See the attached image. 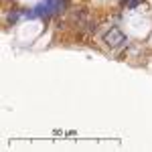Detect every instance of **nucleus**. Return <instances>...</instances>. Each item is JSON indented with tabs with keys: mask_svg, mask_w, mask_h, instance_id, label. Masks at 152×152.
<instances>
[{
	"mask_svg": "<svg viewBox=\"0 0 152 152\" xmlns=\"http://www.w3.org/2000/svg\"><path fill=\"white\" fill-rule=\"evenodd\" d=\"M104 41H105L107 47H124V45L128 43L126 35H124L120 28H110V31L104 35Z\"/></svg>",
	"mask_w": 152,
	"mask_h": 152,
	"instance_id": "1",
	"label": "nucleus"
},
{
	"mask_svg": "<svg viewBox=\"0 0 152 152\" xmlns=\"http://www.w3.org/2000/svg\"><path fill=\"white\" fill-rule=\"evenodd\" d=\"M136 6H140V0H130L128 2V8H136Z\"/></svg>",
	"mask_w": 152,
	"mask_h": 152,
	"instance_id": "2",
	"label": "nucleus"
}]
</instances>
